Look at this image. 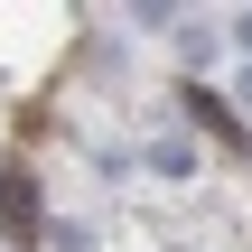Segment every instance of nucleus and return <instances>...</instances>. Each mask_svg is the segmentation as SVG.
Returning <instances> with one entry per match:
<instances>
[{
	"label": "nucleus",
	"instance_id": "1",
	"mask_svg": "<svg viewBox=\"0 0 252 252\" xmlns=\"http://www.w3.org/2000/svg\"><path fill=\"white\" fill-rule=\"evenodd\" d=\"M0 215H9L0 234H19V243H37V234H47V224H37V196H28V178H9V187H0Z\"/></svg>",
	"mask_w": 252,
	"mask_h": 252
},
{
	"label": "nucleus",
	"instance_id": "2",
	"mask_svg": "<svg viewBox=\"0 0 252 252\" xmlns=\"http://www.w3.org/2000/svg\"><path fill=\"white\" fill-rule=\"evenodd\" d=\"M140 159H150V168H159V178H187V168H196V150H187V140H150V150H140Z\"/></svg>",
	"mask_w": 252,
	"mask_h": 252
},
{
	"label": "nucleus",
	"instance_id": "3",
	"mask_svg": "<svg viewBox=\"0 0 252 252\" xmlns=\"http://www.w3.org/2000/svg\"><path fill=\"white\" fill-rule=\"evenodd\" d=\"M187 112H196V122H206V131H215V140H243V131H234V112H224V103H215V94H187Z\"/></svg>",
	"mask_w": 252,
	"mask_h": 252
},
{
	"label": "nucleus",
	"instance_id": "4",
	"mask_svg": "<svg viewBox=\"0 0 252 252\" xmlns=\"http://www.w3.org/2000/svg\"><path fill=\"white\" fill-rule=\"evenodd\" d=\"M47 252H94V243H84L75 224H56V234H47Z\"/></svg>",
	"mask_w": 252,
	"mask_h": 252
},
{
	"label": "nucleus",
	"instance_id": "5",
	"mask_svg": "<svg viewBox=\"0 0 252 252\" xmlns=\"http://www.w3.org/2000/svg\"><path fill=\"white\" fill-rule=\"evenodd\" d=\"M234 47H243V56H252V9H243V19H234Z\"/></svg>",
	"mask_w": 252,
	"mask_h": 252
},
{
	"label": "nucleus",
	"instance_id": "6",
	"mask_svg": "<svg viewBox=\"0 0 252 252\" xmlns=\"http://www.w3.org/2000/svg\"><path fill=\"white\" fill-rule=\"evenodd\" d=\"M234 94H243V103H252V65H243V75H234Z\"/></svg>",
	"mask_w": 252,
	"mask_h": 252
}]
</instances>
